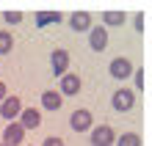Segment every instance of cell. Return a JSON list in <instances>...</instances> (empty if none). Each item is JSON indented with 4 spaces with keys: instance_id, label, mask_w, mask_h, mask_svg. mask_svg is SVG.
Listing matches in <instances>:
<instances>
[{
    "instance_id": "cell-1",
    "label": "cell",
    "mask_w": 152,
    "mask_h": 146,
    "mask_svg": "<svg viewBox=\"0 0 152 146\" xmlns=\"http://www.w3.org/2000/svg\"><path fill=\"white\" fill-rule=\"evenodd\" d=\"M136 105V94H133V88H119V91H113V97H111V108L116 113H127L130 108Z\"/></svg>"
},
{
    "instance_id": "cell-2",
    "label": "cell",
    "mask_w": 152,
    "mask_h": 146,
    "mask_svg": "<svg viewBox=\"0 0 152 146\" xmlns=\"http://www.w3.org/2000/svg\"><path fill=\"white\" fill-rule=\"evenodd\" d=\"M91 135V146H113V141H116V132H113V127H108V124H100V127H91L88 130Z\"/></svg>"
},
{
    "instance_id": "cell-3",
    "label": "cell",
    "mask_w": 152,
    "mask_h": 146,
    "mask_svg": "<svg viewBox=\"0 0 152 146\" xmlns=\"http://www.w3.org/2000/svg\"><path fill=\"white\" fill-rule=\"evenodd\" d=\"M20 110H22V99L17 94H8L3 102H0V116L8 118V121H14V118H20Z\"/></svg>"
},
{
    "instance_id": "cell-4",
    "label": "cell",
    "mask_w": 152,
    "mask_h": 146,
    "mask_svg": "<svg viewBox=\"0 0 152 146\" xmlns=\"http://www.w3.org/2000/svg\"><path fill=\"white\" fill-rule=\"evenodd\" d=\"M88 47L94 52H102L108 47V28H102V25H91V31H88Z\"/></svg>"
},
{
    "instance_id": "cell-5",
    "label": "cell",
    "mask_w": 152,
    "mask_h": 146,
    "mask_svg": "<svg viewBox=\"0 0 152 146\" xmlns=\"http://www.w3.org/2000/svg\"><path fill=\"white\" fill-rule=\"evenodd\" d=\"M50 66H53V75L64 77V75H66V69H69V52H66V50H61V47H56V50L50 52Z\"/></svg>"
},
{
    "instance_id": "cell-6",
    "label": "cell",
    "mask_w": 152,
    "mask_h": 146,
    "mask_svg": "<svg viewBox=\"0 0 152 146\" xmlns=\"http://www.w3.org/2000/svg\"><path fill=\"white\" fill-rule=\"evenodd\" d=\"M80 86L83 83H80V77L75 75V72H66V75L61 77V83H58V94L61 97H75L80 91Z\"/></svg>"
},
{
    "instance_id": "cell-7",
    "label": "cell",
    "mask_w": 152,
    "mask_h": 146,
    "mask_svg": "<svg viewBox=\"0 0 152 146\" xmlns=\"http://www.w3.org/2000/svg\"><path fill=\"white\" fill-rule=\"evenodd\" d=\"M69 127H72L75 132H88L94 127V118L88 110H75L72 116H69Z\"/></svg>"
},
{
    "instance_id": "cell-8",
    "label": "cell",
    "mask_w": 152,
    "mask_h": 146,
    "mask_svg": "<svg viewBox=\"0 0 152 146\" xmlns=\"http://www.w3.org/2000/svg\"><path fill=\"white\" fill-rule=\"evenodd\" d=\"M108 69H111V77H116V80H124V77H130L133 75V63H130V58H113L111 63H108Z\"/></svg>"
},
{
    "instance_id": "cell-9",
    "label": "cell",
    "mask_w": 152,
    "mask_h": 146,
    "mask_svg": "<svg viewBox=\"0 0 152 146\" xmlns=\"http://www.w3.org/2000/svg\"><path fill=\"white\" fill-rule=\"evenodd\" d=\"M22 141H25V130L17 121H8V127L3 130V143L6 146H22Z\"/></svg>"
},
{
    "instance_id": "cell-10",
    "label": "cell",
    "mask_w": 152,
    "mask_h": 146,
    "mask_svg": "<svg viewBox=\"0 0 152 146\" xmlns=\"http://www.w3.org/2000/svg\"><path fill=\"white\" fill-rule=\"evenodd\" d=\"M22 127V130H36V127L42 124V113L36 110V108H22L20 110V121H17Z\"/></svg>"
},
{
    "instance_id": "cell-11",
    "label": "cell",
    "mask_w": 152,
    "mask_h": 146,
    "mask_svg": "<svg viewBox=\"0 0 152 146\" xmlns=\"http://www.w3.org/2000/svg\"><path fill=\"white\" fill-rule=\"evenodd\" d=\"M69 28L77 31V33L91 31V14H88V11H75V14H69Z\"/></svg>"
},
{
    "instance_id": "cell-12",
    "label": "cell",
    "mask_w": 152,
    "mask_h": 146,
    "mask_svg": "<svg viewBox=\"0 0 152 146\" xmlns=\"http://www.w3.org/2000/svg\"><path fill=\"white\" fill-rule=\"evenodd\" d=\"M61 105H64V97H61L58 91H44L42 94V108L44 110H58Z\"/></svg>"
},
{
    "instance_id": "cell-13",
    "label": "cell",
    "mask_w": 152,
    "mask_h": 146,
    "mask_svg": "<svg viewBox=\"0 0 152 146\" xmlns=\"http://www.w3.org/2000/svg\"><path fill=\"white\" fill-rule=\"evenodd\" d=\"M61 20H64L61 11H36V25H39V28H47V25L61 22Z\"/></svg>"
},
{
    "instance_id": "cell-14",
    "label": "cell",
    "mask_w": 152,
    "mask_h": 146,
    "mask_svg": "<svg viewBox=\"0 0 152 146\" xmlns=\"http://www.w3.org/2000/svg\"><path fill=\"white\" fill-rule=\"evenodd\" d=\"M127 17L124 11H102V28H108V25H122Z\"/></svg>"
},
{
    "instance_id": "cell-15",
    "label": "cell",
    "mask_w": 152,
    "mask_h": 146,
    "mask_svg": "<svg viewBox=\"0 0 152 146\" xmlns=\"http://www.w3.org/2000/svg\"><path fill=\"white\" fill-rule=\"evenodd\" d=\"M113 146H141V135H136V132H124V135H119V138L113 141Z\"/></svg>"
},
{
    "instance_id": "cell-16",
    "label": "cell",
    "mask_w": 152,
    "mask_h": 146,
    "mask_svg": "<svg viewBox=\"0 0 152 146\" xmlns=\"http://www.w3.org/2000/svg\"><path fill=\"white\" fill-rule=\"evenodd\" d=\"M11 47H14V36H11V31H0V55H8V52H11Z\"/></svg>"
},
{
    "instance_id": "cell-17",
    "label": "cell",
    "mask_w": 152,
    "mask_h": 146,
    "mask_svg": "<svg viewBox=\"0 0 152 146\" xmlns=\"http://www.w3.org/2000/svg\"><path fill=\"white\" fill-rule=\"evenodd\" d=\"M133 77H136V88H138V91L147 88V72H144V69H133Z\"/></svg>"
},
{
    "instance_id": "cell-18",
    "label": "cell",
    "mask_w": 152,
    "mask_h": 146,
    "mask_svg": "<svg viewBox=\"0 0 152 146\" xmlns=\"http://www.w3.org/2000/svg\"><path fill=\"white\" fill-rule=\"evenodd\" d=\"M3 20H6L8 25H17V22H22V14H20V11H6Z\"/></svg>"
},
{
    "instance_id": "cell-19",
    "label": "cell",
    "mask_w": 152,
    "mask_h": 146,
    "mask_svg": "<svg viewBox=\"0 0 152 146\" xmlns=\"http://www.w3.org/2000/svg\"><path fill=\"white\" fill-rule=\"evenodd\" d=\"M133 22H136V31H141V33L147 31V17L144 14H136V17H133Z\"/></svg>"
},
{
    "instance_id": "cell-20",
    "label": "cell",
    "mask_w": 152,
    "mask_h": 146,
    "mask_svg": "<svg viewBox=\"0 0 152 146\" xmlns=\"http://www.w3.org/2000/svg\"><path fill=\"white\" fill-rule=\"evenodd\" d=\"M42 146H64V138H58V135H50V138H44Z\"/></svg>"
},
{
    "instance_id": "cell-21",
    "label": "cell",
    "mask_w": 152,
    "mask_h": 146,
    "mask_svg": "<svg viewBox=\"0 0 152 146\" xmlns=\"http://www.w3.org/2000/svg\"><path fill=\"white\" fill-rule=\"evenodd\" d=\"M6 97H8V88H6V83H3V80H0V102H3Z\"/></svg>"
},
{
    "instance_id": "cell-22",
    "label": "cell",
    "mask_w": 152,
    "mask_h": 146,
    "mask_svg": "<svg viewBox=\"0 0 152 146\" xmlns=\"http://www.w3.org/2000/svg\"><path fill=\"white\" fill-rule=\"evenodd\" d=\"M0 146H6V143H0Z\"/></svg>"
}]
</instances>
